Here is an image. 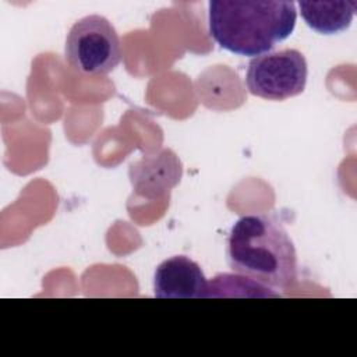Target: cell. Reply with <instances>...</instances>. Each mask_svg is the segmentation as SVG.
I'll return each instance as SVG.
<instances>
[{"label": "cell", "mask_w": 357, "mask_h": 357, "mask_svg": "<svg viewBox=\"0 0 357 357\" xmlns=\"http://www.w3.org/2000/svg\"><path fill=\"white\" fill-rule=\"evenodd\" d=\"M226 258L234 272L273 290L291 287L298 276L293 240L272 215L241 216L230 229Z\"/></svg>", "instance_id": "1"}, {"label": "cell", "mask_w": 357, "mask_h": 357, "mask_svg": "<svg viewBox=\"0 0 357 357\" xmlns=\"http://www.w3.org/2000/svg\"><path fill=\"white\" fill-rule=\"evenodd\" d=\"M297 20L296 4L286 0H212L208 29L225 50L257 57L287 39Z\"/></svg>", "instance_id": "2"}, {"label": "cell", "mask_w": 357, "mask_h": 357, "mask_svg": "<svg viewBox=\"0 0 357 357\" xmlns=\"http://www.w3.org/2000/svg\"><path fill=\"white\" fill-rule=\"evenodd\" d=\"M66 61L78 73L103 75L121 60L119 35L103 15H86L70 28L64 45Z\"/></svg>", "instance_id": "3"}, {"label": "cell", "mask_w": 357, "mask_h": 357, "mask_svg": "<svg viewBox=\"0 0 357 357\" xmlns=\"http://www.w3.org/2000/svg\"><path fill=\"white\" fill-rule=\"evenodd\" d=\"M307 75L304 54L296 49H283L252 57L248 63L245 85L254 96L284 100L304 91Z\"/></svg>", "instance_id": "4"}, {"label": "cell", "mask_w": 357, "mask_h": 357, "mask_svg": "<svg viewBox=\"0 0 357 357\" xmlns=\"http://www.w3.org/2000/svg\"><path fill=\"white\" fill-rule=\"evenodd\" d=\"M209 282L201 266L184 255L160 262L153 276V293L158 298H205Z\"/></svg>", "instance_id": "5"}, {"label": "cell", "mask_w": 357, "mask_h": 357, "mask_svg": "<svg viewBox=\"0 0 357 357\" xmlns=\"http://www.w3.org/2000/svg\"><path fill=\"white\" fill-rule=\"evenodd\" d=\"M305 24L322 35H335L347 29L356 14V1H298Z\"/></svg>", "instance_id": "6"}]
</instances>
